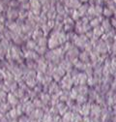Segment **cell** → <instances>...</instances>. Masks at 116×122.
<instances>
[{
	"mask_svg": "<svg viewBox=\"0 0 116 122\" xmlns=\"http://www.w3.org/2000/svg\"><path fill=\"white\" fill-rule=\"evenodd\" d=\"M10 122H19V120H18V119H14V120H12V121H10Z\"/></svg>",
	"mask_w": 116,
	"mask_h": 122,
	"instance_id": "cell-40",
	"label": "cell"
},
{
	"mask_svg": "<svg viewBox=\"0 0 116 122\" xmlns=\"http://www.w3.org/2000/svg\"><path fill=\"white\" fill-rule=\"evenodd\" d=\"M46 114V112L43 109H36L30 115H29V118H30L32 121H39L42 122L44 116Z\"/></svg>",
	"mask_w": 116,
	"mask_h": 122,
	"instance_id": "cell-7",
	"label": "cell"
},
{
	"mask_svg": "<svg viewBox=\"0 0 116 122\" xmlns=\"http://www.w3.org/2000/svg\"><path fill=\"white\" fill-rule=\"evenodd\" d=\"M39 98L41 99V101L43 102V104L46 107H50V101H51V95L47 93V92H42L41 94H39Z\"/></svg>",
	"mask_w": 116,
	"mask_h": 122,
	"instance_id": "cell-17",
	"label": "cell"
},
{
	"mask_svg": "<svg viewBox=\"0 0 116 122\" xmlns=\"http://www.w3.org/2000/svg\"><path fill=\"white\" fill-rule=\"evenodd\" d=\"M88 9H89V7H88V5H87V4L81 5V6L77 9V11H78V13H79V15H80V17H83L85 14H87V12H88Z\"/></svg>",
	"mask_w": 116,
	"mask_h": 122,
	"instance_id": "cell-31",
	"label": "cell"
},
{
	"mask_svg": "<svg viewBox=\"0 0 116 122\" xmlns=\"http://www.w3.org/2000/svg\"><path fill=\"white\" fill-rule=\"evenodd\" d=\"M22 106H23L24 113H25L27 116H29V115H30V114L36 110L35 106H34V104H33V102H32L31 100L28 101V102H26V103H24V104H22Z\"/></svg>",
	"mask_w": 116,
	"mask_h": 122,
	"instance_id": "cell-10",
	"label": "cell"
},
{
	"mask_svg": "<svg viewBox=\"0 0 116 122\" xmlns=\"http://www.w3.org/2000/svg\"><path fill=\"white\" fill-rule=\"evenodd\" d=\"M32 102H33V104H34V106H35V108H36V109H43V110H45L46 106L43 104V102L41 101V99H40L39 97L35 98Z\"/></svg>",
	"mask_w": 116,
	"mask_h": 122,
	"instance_id": "cell-29",
	"label": "cell"
},
{
	"mask_svg": "<svg viewBox=\"0 0 116 122\" xmlns=\"http://www.w3.org/2000/svg\"><path fill=\"white\" fill-rule=\"evenodd\" d=\"M40 2H41V4H42V6H43V5H45V4L49 3V0H40Z\"/></svg>",
	"mask_w": 116,
	"mask_h": 122,
	"instance_id": "cell-38",
	"label": "cell"
},
{
	"mask_svg": "<svg viewBox=\"0 0 116 122\" xmlns=\"http://www.w3.org/2000/svg\"><path fill=\"white\" fill-rule=\"evenodd\" d=\"M59 85L62 90L71 91V89L74 87V82H72V76L70 75V73H67L64 76V78L59 82Z\"/></svg>",
	"mask_w": 116,
	"mask_h": 122,
	"instance_id": "cell-2",
	"label": "cell"
},
{
	"mask_svg": "<svg viewBox=\"0 0 116 122\" xmlns=\"http://www.w3.org/2000/svg\"><path fill=\"white\" fill-rule=\"evenodd\" d=\"M61 91H62V89H61L59 83L56 82V81H54L48 85V93L50 94V95L58 94L59 92H61Z\"/></svg>",
	"mask_w": 116,
	"mask_h": 122,
	"instance_id": "cell-11",
	"label": "cell"
},
{
	"mask_svg": "<svg viewBox=\"0 0 116 122\" xmlns=\"http://www.w3.org/2000/svg\"><path fill=\"white\" fill-rule=\"evenodd\" d=\"M1 63H2V61L0 60V68H1Z\"/></svg>",
	"mask_w": 116,
	"mask_h": 122,
	"instance_id": "cell-41",
	"label": "cell"
},
{
	"mask_svg": "<svg viewBox=\"0 0 116 122\" xmlns=\"http://www.w3.org/2000/svg\"><path fill=\"white\" fill-rule=\"evenodd\" d=\"M9 8V2H7L6 0H0V12L6 13Z\"/></svg>",
	"mask_w": 116,
	"mask_h": 122,
	"instance_id": "cell-30",
	"label": "cell"
},
{
	"mask_svg": "<svg viewBox=\"0 0 116 122\" xmlns=\"http://www.w3.org/2000/svg\"><path fill=\"white\" fill-rule=\"evenodd\" d=\"M12 109H13V107H12L8 102L0 103V113H2V114H7Z\"/></svg>",
	"mask_w": 116,
	"mask_h": 122,
	"instance_id": "cell-19",
	"label": "cell"
},
{
	"mask_svg": "<svg viewBox=\"0 0 116 122\" xmlns=\"http://www.w3.org/2000/svg\"><path fill=\"white\" fill-rule=\"evenodd\" d=\"M55 107H56V109L58 111V114H59L60 116H63L64 114H66L70 111V109H69V107L67 106V104L63 103V102H60L59 104H57Z\"/></svg>",
	"mask_w": 116,
	"mask_h": 122,
	"instance_id": "cell-14",
	"label": "cell"
},
{
	"mask_svg": "<svg viewBox=\"0 0 116 122\" xmlns=\"http://www.w3.org/2000/svg\"><path fill=\"white\" fill-rule=\"evenodd\" d=\"M7 20L11 21H16L19 19V9H14V8H8L7 12L5 13Z\"/></svg>",
	"mask_w": 116,
	"mask_h": 122,
	"instance_id": "cell-8",
	"label": "cell"
},
{
	"mask_svg": "<svg viewBox=\"0 0 116 122\" xmlns=\"http://www.w3.org/2000/svg\"><path fill=\"white\" fill-rule=\"evenodd\" d=\"M7 96H8L7 92H5L3 90H0V103L7 102Z\"/></svg>",
	"mask_w": 116,
	"mask_h": 122,
	"instance_id": "cell-34",
	"label": "cell"
},
{
	"mask_svg": "<svg viewBox=\"0 0 116 122\" xmlns=\"http://www.w3.org/2000/svg\"><path fill=\"white\" fill-rule=\"evenodd\" d=\"M19 4H25V3H28L29 0H19Z\"/></svg>",
	"mask_w": 116,
	"mask_h": 122,
	"instance_id": "cell-39",
	"label": "cell"
},
{
	"mask_svg": "<svg viewBox=\"0 0 116 122\" xmlns=\"http://www.w3.org/2000/svg\"><path fill=\"white\" fill-rule=\"evenodd\" d=\"M76 102L78 104V105H84L86 103L89 102V99H88V96H85V95H78L77 98L76 99Z\"/></svg>",
	"mask_w": 116,
	"mask_h": 122,
	"instance_id": "cell-25",
	"label": "cell"
},
{
	"mask_svg": "<svg viewBox=\"0 0 116 122\" xmlns=\"http://www.w3.org/2000/svg\"><path fill=\"white\" fill-rule=\"evenodd\" d=\"M13 94L14 95V96H16L17 98H19V101L26 95V92H25V91L23 90V89H21V88H18L16 91H14V92H13Z\"/></svg>",
	"mask_w": 116,
	"mask_h": 122,
	"instance_id": "cell-28",
	"label": "cell"
},
{
	"mask_svg": "<svg viewBox=\"0 0 116 122\" xmlns=\"http://www.w3.org/2000/svg\"><path fill=\"white\" fill-rule=\"evenodd\" d=\"M48 37L44 36V37H42V38L37 42V46H40V47H48Z\"/></svg>",
	"mask_w": 116,
	"mask_h": 122,
	"instance_id": "cell-32",
	"label": "cell"
},
{
	"mask_svg": "<svg viewBox=\"0 0 116 122\" xmlns=\"http://www.w3.org/2000/svg\"><path fill=\"white\" fill-rule=\"evenodd\" d=\"M7 21V19H6V15H4V13L2 12H0V22H2V23H6Z\"/></svg>",
	"mask_w": 116,
	"mask_h": 122,
	"instance_id": "cell-36",
	"label": "cell"
},
{
	"mask_svg": "<svg viewBox=\"0 0 116 122\" xmlns=\"http://www.w3.org/2000/svg\"><path fill=\"white\" fill-rule=\"evenodd\" d=\"M58 66H60L66 73H70L72 69H74V65H72V63L66 57L61 60V62L59 63V65H58Z\"/></svg>",
	"mask_w": 116,
	"mask_h": 122,
	"instance_id": "cell-9",
	"label": "cell"
},
{
	"mask_svg": "<svg viewBox=\"0 0 116 122\" xmlns=\"http://www.w3.org/2000/svg\"><path fill=\"white\" fill-rule=\"evenodd\" d=\"M6 1H7V2H10V1H12V0H6Z\"/></svg>",
	"mask_w": 116,
	"mask_h": 122,
	"instance_id": "cell-43",
	"label": "cell"
},
{
	"mask_svg": "<svg viewBox=\"0 0 116 122\" xmlns=\"http://www.w3.org/2000/svg\"><path fill=\"white\" fill-rule=\"evenodd\" d=\"M64 5L68 8H70V9L77 10L81 6V3H80L79 0H65Z\"/></svg>",
	"mask_w": 116,
	"mask_h": 122,
	"instance_id": "cell-13",
	"label": "cell"
},
{
	"mask_svg": "<svg viewBox=\"0 0 116 122\" xmlns=\"http://www.w3.org/2000/svg\"><path fill=\"white\" fill-rule=\"evenodd\" d=\"M35 51H36L40 56H45L46 53H47L48 51V47H40V46H37V48L35 49Z\"/></svg>",
	"mask_w": 116,
	"mask_h": 122,
	"instance_id": "cell-27",
	"label": "cell"
},
{
	"mask_svg": "<svg viewBox=\"0 0 116 122\" xmlns=\"http://www.w3.org/2000/svg\"><path fill=\"white\" fill-rule=\"evenodd\" d=\"M45 35H44V32H43V30L41 29V28H36L35 30H34V32H33V34H32V37H31V39L32 40H34L36 43L42 38V37H44Z\"/></svg>",
	"mask_w": 116,
	"mask_h": 122,
	"instance_id": "cell-21",
	"label": "cell"
},
{
	"mask_svg": "<svg viewBox=\"0 0 116 122\" xmlns=\"http://www.w3.org/2000/svg\"><path fill=\"white\" fill-rule=\"evenodd\" d=\"M48 68V62L45 58V56H40V58L37 60V72L47 74Z\"/></svg>",
	"mask_w": 116,
	"mask_h": 122,
	"instance_id": "cell-3",
	"label": "cell"
},
{
	"mask_svg": "<svg viewBox=\"0 0 116 122\" xmlns=\"http://www.w3.org/2000/svg\"><path fill=\"white\" fill-rule=\"evenodd\" d=\"M55 9H56V12H57V15L59 16H62V17H67L66 15V6L64 5L63 2H60L58 1L56 4H55Z\"/></svg>",
	"mask_w": 116,
	"mask_h": 122,
	"instance_id": "cell-16",
	"label": "cell"
},
{
	"mask_svg": "<svg viewBox=\"0 0 116 122\" xmlns=\"http://www.w3.org/2000/svg\"><path fill=\"white\" fill-rule=\"evenodd\" d=\"M24 47L26 48V50L28 51H35V49L37 48V43L32 40V39H29L26 43H25V46Z\"/></svg>",
	"mask_w": 116,
	"mask_h": 122,
	"instance_id": "cell-23",
	"label": "cell"
},
{
	"mask_svg": "<svg viewBox=\"0 0 116 122\" xmlns=\"http://www.w3.org/2000/svg\"><path fill=\"white\" fill-rule=\"evenodd\" d=\"M60 33H61V31H54V30H52L51 33L49 34V38H48V48L49 50H54V49L61 47Z\"/></svg>",
	"mask_w": 116,
	"mask_h": 122,
	"instance_id": "cell-1",
	"label": "cell"
},
{
	"mask_svg": "<svg viewBox=\"0 0 116 122\" xmlns=\"http://www.w3.org/2000/svg\"><path fill=\"white\" fill-rule=\"evenodd\" d=\"M111 112H112V115L116 117V105L111 108Z\"/></svg>",
	"mask_w": 116,
	"mask_h": 122,
	"instance_id": "cell-37",
	"label": "cell"
},
{
	"mask_svg": "<svg viewBox=\"0 0 116 122\" xmlns=\"http://www.w3.org/2000/svg\"><path fill=\"white\" fill-rule=\"evenodd\" d=\"M7 102H8V103L13 107V108H16V107H17L18 105H19V104H20L19 99V98H17V97L14 96L12 92L8 93V96H7Z\"/></svg>",
	"mask_w": 116,
	"mask_h": 122,
	"instance_id": "cell-15",
	"label": "cell"
},
{
	"mask_svg": "<svg viewBox=\"0 0 116 122\" xmlns=\"http://www.w3.org/2000/svg\"><path fill=\"white\" fill-rule=\"evenodd\" d=\"M78 59L81 61V62H83L85 64H88V63H90V61H91V59H90V53L85 51H81L79 53Z\"/></svg>",
	"mask_w": 116,
	"mask_h": 122,
	"instance_id": "cell-20",
	"label": "cell"
},
{
	"mask_svg": "<svg viewBox=\"0 0 116 122\" xmlns=\"http://www.w3.org/2000/svg\"><path fill=\"white\" fill-rule=\"evenodd\" d=\"M25 65L29 70H35L37 71V62L33 60H25Z\"/></svg>",
	"mask_w": 116,
	"mask_h": 122,
	"instance_id": "cell-24",
	"label": "cell"
},
{
	"mask_svg": "<svg viewBox=\"0 0 116 122\" xmlns=\"http://www.w3.org/2000/svg\"><path fill=\"white\" fill-rule=\"evenodd\" d=\"M12 42L14 45H17V46H21V45H23V43H25L20 35H19L18 33H14V32H12Z\"/></svg>",
	"mask_w": 116,
	"mask_h": 122,
	"instance_id": "cell-18",
	"label": "cell"
},
{
	"mask_svg": "<svg viewBox=\"0 0 116 122\" xmlns=\"http://www.w3.org/2000/svg\"><path fill=\"white\" fill-rule=\"evenodd\" d=\"M90 110H91V103L88 102V103H86V104H84V105H81L78 113H79L82 117L90 116Z\"/></svg>",
	"mask_w": 116,
	"mask_h": 122,
	"instance_id": "cell-12",
	"label": "cell"
},
{
	"mask_svg": "<svg viewBox=\"0 0 116 122\" xmlns=\"http://www.w3.org/2000/svg\"><path fill=\"white\" fill-rule=\"evenodd\" d=\"M19 122H31V119L27 115H21L19 117Z\"/></svg>",
	"mask_w": 116,
	"mask_h": 122,
	"instance_id": "cell-35",
	"label": "cell"
},
{
	"mask_svg": "<svg viewBox=\"0 0 116 122\" xmlns=\"http://www.w3.org/2000/svg\"><path fill=\"white\" fill-rule=\"evenodd\" d=\"M103 112V107H101L97 103H91V110H90V117L100 118Z\"/></svg>",
	"mask_w": 116,
	"mask_h": 122,
	"instance_id": "cell-5",
	"label": "cell"
},
{
	"mask_svg": "<svg viewBox=\"0 0 116 122\" xmlns=\"http://www.w3.org/2000/svg\"><path fill=\"white\" fill-rule=\"evenodd\" d=\"M47 17H48V19L49 20H55V19L57 17V12H56V9H55V5H52L51 6V8L49 9V11L47 13Z\"/></svg>",
	"mask_w": 116,
	"mask_h": 122,
	"instance_id": "cell-22",
	"label": "cell"
},
{
	"mask_svg": "<svg viewBox=\"0 0 116 122\" xmlns=\"http://www.w3.org/2000/svg\"><path fill=\"white\" fill-rule=\"evenodd\" d=\"M22 51H23V55H24V59L25 60H33L36 61L40 58V55L35 51H28L26 50L25 47L22 48Z\"/></svg>",
	"mask_w": 116,
	"mask_h": 122,
	"instance_id": "cell-6",
	"label": "cell"
},
{
	"mask_svg": "<svg viewBox=\"0 0 116 122\" xmlns=\"http://www.w3.org/2000/svg\"><path fill=\"white\" fill-rule=\"evenodd\" d=\"M66 74H67V73H66L60 66H56L55 69L53 70L52 74H51V77H52V79H53L54 81H56V82L59 83L60 81L64 78V76H65Z\"/></svg>",
	"mask_w": 116,
	"mask_h": 122,
	"instance_id": "cell-4",
	"label": "cell"
},
{
	"mask_svg": "<svg viewBox=\"0 0 116 122\" xmlns=\"http://www.w3.org/2000/svg\"><path fill=\"white\" fill-rule=\"evenodd\" d=\"M59 1H60V2H63V3H64V1H65V0H59Z\"/></svg>",
	"mask_w": 116,
	"mask_h": 122,
	"instance_id": "cell-42",
	"label": "cell"
},
{
	"mask_svg": "<svg viewBox=\"0 0 116 122\" xmlns=\"http://www.w3.org/2000/svg\"><path fill=\"white\" fill-rule=\"evenodd\" d=\"M42 30H43V32H44V35H45L46 37H48L50 33H51V31H52V28L48 24V23H46V24H44V25H42L41 27H40Z\"/></svg>",
	"mask_w": 116,
	"mask_h": 122,
	"instance_id": "cell-26",
	"label": "cell"
},
{
	"mask_svg": "<svg viewBox=\"0 0 116 122\" xmlns=\"http://www.w3.org/2000/svg\"><path fill=\"white\" fill-rule=\"evenodd\" d=\"M20 6L19 0H12L9 2V8H14V9H19Z\"/></svg>",
	"mask_w": 116,
	"mask_h": 122,
	"instance_id": "cell-33",
	"label": "cell"
}]
</instances>
